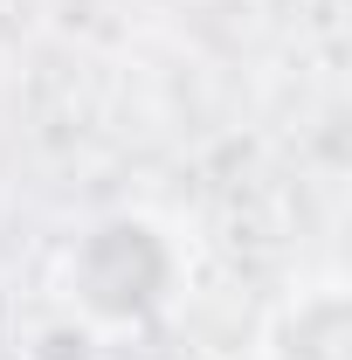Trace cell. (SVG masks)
Instances as JSON below:
<instances>
[{
  "label": "cell",
  "mask_w": 352,
  "mask_h": 360,
  "mask_svg": "<svg viewBox=\"0 0 352 360\" xmlns=\"http://www.w3.org/2000/svg\"><path fill=\"white\" fill-rule=\"evenodd\" d=\"M187 291H194V243L152 208H111L83 222L55 257V305L90 340L152 333L187 305Z\"/></svg>",
  "instance_id": "6da1fadb"
},
{
  "label": "cell",
  "mask_w": 352,
  "mask_h": 360,
  "mask_svg": "<svg viewBox=\"0 0 352 360\" xmlns=\"http://www.w3.org/2000/svg\"><path fill=\"white\" fill-rule=\"evenodd\" d=\"M256 360H352V291L339 270L290 284L256 333Z\"/></svg>",
  "instance_id": "7a4b0ae2"
}]
</instances>
